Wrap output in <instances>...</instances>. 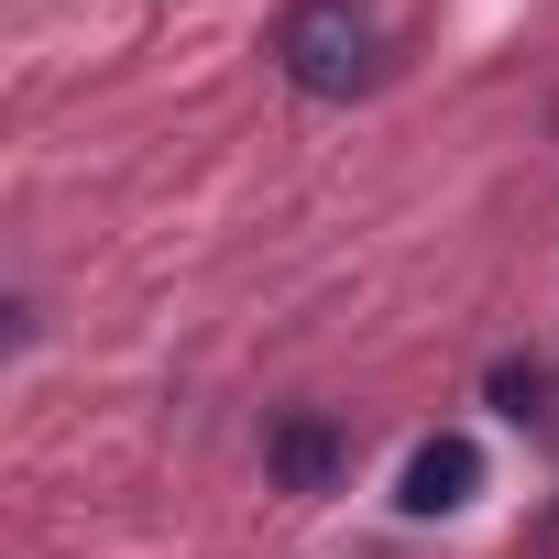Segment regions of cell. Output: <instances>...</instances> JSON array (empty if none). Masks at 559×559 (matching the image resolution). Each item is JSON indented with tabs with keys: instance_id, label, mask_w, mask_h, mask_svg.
Segmentation results:
<instances>
[{
	"instance_id": "obj_4",
	"label": "cell",
	"mask_w": 559,
	"mask_h": 559,
	"mask_svg": "<svg viewBox=\"0 0 559 559\" xmlns=\"http://www.w3.org/2000/svg\"><path fill=\"white\" fill-rule=\"evenodd\" d=\"M493 395H504V417H537V428L559 417V406H548V373H526V362H504V373H493Z\"/></svg>"
},
{
	"instance_id": "obj_3",
	"label": "cell",
	"mask_w": 559,
	"mask_h": 559,
	"mask_svg": "<svg viewBox=\"0 0 559 559\" xmlns=\"http://www.w3.org/2000/svg\"><path fill=\"white\" fill-rule=\"evenodd\" d=\"M274 472H286V493H330V472H341V439H330L319 417H297L286 439H274Z\"/></svg>"
},
{
	"instance_id": "obj_1",
	"label": "cell",
	"mask_w": 559,
	"mask_h": 559,
	"mask_svg": "<svg viewBox=\"0 0 559 559\" xmlns=\"http://www.w3.org/2000/svg\"><path fill=\"white\" fill-rule=\"evenodd\" d=\"M274 67H286L308 99H362L384 78V34L362 0H297L286 23H274Z\"/></svg>"
},
{
	"instance_id": "obj_2",
	"label": "cell",
	"mask_w": 559,
	"mask_h": 559,
	"mask_svg": "<svg viewBox=\"0 0 559 559\" xmlns=\"http://www.w3.org/2000/svg\"><path fill=\"white\" fill-rule=\"evenodd\" d=\"M472 493H483V439H472V428H439V439H417V461H406L395 504H406V515H461Z\"/></svg>"
}]
</instances>
